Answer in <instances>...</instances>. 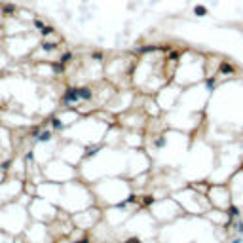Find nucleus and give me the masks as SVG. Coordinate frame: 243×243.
<instances>
[{
  "mask_svg": "<svg viewBox=\"0 0 243 243\" xmlns=\"http://www.w3.org/2000/svg\"><path fill=\"white\" fill-rule=\"evenodd\" d=\"M48 139H50V133H44V135L40 137V141H48Z\"/></svg>",
  "mask_w": 243,
  "mask_h": 243,
  "instance_id": "f257e3e1",
  "label": "nucleus"
}]
</instances>
